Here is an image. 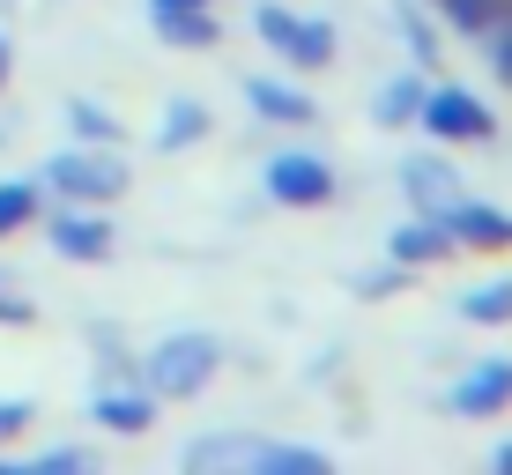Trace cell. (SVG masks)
Wrapping results in <instances>:
<instances>
[{"instance_id":"6da1fadb","label":"cell","mask_w":512,"mask_h":475,"mask_svg":"<svg viewBox=\"0 0 512 475\" xmlns=\"http://www.w3.org/2000/svg\"><path fill=\"white\" fill-rule=\"evenodd\" d=\"M216 364H223L216 334H171V342H156L149 357H141V386H149L156 401H186V394H201V386L216 379Z\"/></svg>"},{"instance_id":"7a4b0ae2","label":"cell","mask_w":512,"mask_h":475,"mask_svg":"<svg viewBox=\"0 0 512 475\" xmlns=\"http://www.w3.org/2000/svg\"><path fill=\"white\" fill-rule=\"evenodd\" d=\"M45 186L60 193V201L104 208V201H119V186H127V164H119L104 142H82V149H60V156L45 164Z\"/></svg>"},{"instance_id":"3957f363","label":"cell","mask_w":512,"mask_h":475,"mask_svg":"<svg viewBox=\"0 0 512 475\" xmlns=\"http://www.w3.org/2000/svg\"><path fill=\"white\" fill-rule=\"evenodd\" d=\"M186 468H268V475H320L327 453L312 446H268V438H201L186 446Z\"/></svg>"},{"instance_id":"277c9868","label":"cell","mask_w":512,"mask_h":475,"mask_svg":"<svg viewBox=\"0 0 512 475\" xmlns=\"http://www.w3.org/2000/svg\"><path fill=\"white\" fill-rule=\"evenodd\" d=\"M268 193H275L282 208H327L334 193H342V179H334L327 156H312V149H282L275 164H268Z\"/></svg>"},{"instance_id":"5b68a950","label":"cell","mask_w":512,"mask_h":475,"mask_svg":"<svg viewBox=\"0 0 512 475\" xmlns=\"http://www.w3.org/2000/svg\"><path fill=\"white\" fill-rule=\"evenodd\" d=\"M416 127H431L438 142H490L498 134V119H490V104L475 97V90H423V112H416Z\"/></svg>"},{"instance_id":"8992f818","label":"cell","mask_w":512,"mask_h":475,"mask_svg":"<svg viewBox=\"0 0 512 475\" xmlns=\"http://www.w3.org/2000/svg\"><path fill=\"white\" fill-rule=\"evenodd\" d=\"M45 238H52L60 260H82V268H104V260H112V223H104V208H90V201L60 208V216L45 223Z\"/></svg>"},{"instance_id":"52a82bcc","label":"cell","mask_w":512,"mask_h":475,"mask_svg":"<svg viewBox=\"0 0 512 475\" xmlns=\"http://www.w3.org/2000/svg\"><path fill=\"white\" fill-rule=\"evenodd\" d=\"M438 223L453 231V245H475V253H512V216H505V208H490V201H468V193H461Z\"/></svg>"},{"instance_id":"ba28073f","label":"cell","mask_w":512,"mask_h":475,"mask_svg":"<svg viewBox=\"0 0 512 475\" xmlns=\"http://www.w3.org/2000/svg\"><path fill=\"white\" fill-rule=\"evenodd\" d=\"M498 409H512V357H483L453 386V416H498Z\"/></svg>"},{"instance_id":"9c48e42d","label":"cell","mask_w":512,"mask_h":475,"mask_svg":"<svg viewBox=\"0 0 512 475\" xmlns=\"http://www.w3.org/2000/svg\"><path fill=\"white\" fill-rule=\"evenodd\" d=\"M386 253H394L401 268H438V260H453L461 245H453V231L438 216H416V223H401V231L386 238Z\"/></svg>"},{"instance_id":"30bf717a","label":"cell","mask_w":512,"mask_h":475,"mask_svg":"<svg viewBox=\"0 0 512 475\" xmlns=\"http://www.w3.org/2000/svg\"><path fill=\"white\" fill-rule=\"evenodd\" d=\"M245 104H253L260 119H275V127H312V119H320V104L305 90H290V82H275V75L245 82Z\"/></svg>"},{"instance_id":"8fae6325","label":"cell","mask_w":512,"mask_h":475,"mask_svg":"<svg viewBox=\"0 0 512 475\" xmlns=\"http://www.w3.org/2000/svg\"><path fill=\"white\" fill-rule=\"evenodd\" d=\"M149 23H156V38H164V45H186V52L223 45V23L208 8H149Z\"/></svg>"},{"instance_id":"7c38bea8","label":"cell","mask_w":512,"mask_h":475,"mask_svg":"<svg viewBox=\"0 0 512 475\" xmlns=\"http://www.w3.org/2000/svg\"><path fill=\"white\" fill-rule=\"evenodd\" d=\"M90 416H97L104 431H119V438H141V431L156 424V394H149V386H141V394H112V386H104Z\"/></svg>"},{"instance_id":"4fadbf2b","label":"cell","mask_w":512,"mask_h":475,"mask_svg":"<svg viewBox=\"0 0 512 475\" xmlns=\"http://www.w3.org/2000/svg\"><path fill=\"white\" fill-rule=\"evenodd\" d=\"M401 179H409V193H416V208H423V216H446V208L461 201V179H453V171L438 164V156H416V164L401 171Z\"/></svg>"},{"instance_id":"5bb4252c","label":"cell","mask_w":512,"mask_h":475,"mask_svg":"<svg viewBox=\"0 0 512 475\" xmlns=\"http://www.w3.org/2000/svg\"><path fill=\"white\" fill-rule=\"evenodd\" d=\"M334 23H305V15H297L290 23V45H282V60L290 67H305V75H320V67H334Z\"/></svg>"},{"instance_id":"9a60e30c","label":"cell","mask_w":512,"mask_h":475,"mask_svg":"<svg viewBox=\"0 0 512 475\" xmlns=\"http://www.w3.org/2000/svg\"><path fill=\"white\" fill-rule=\"evenodd\" d=\"M38 216H45V186L38 179H0V238L30 231Z\"/></svg>"},{"instance_id":"2e32d148","label":"cell","mask_w":512,"mask_h":475,"mask_svg":"<svg viewBox=\"0 0 512 475\" xmlns=\"http://www.w3.org/2000/svg\"><path fill=\"white\" fill-rule=\"evenodd\" d=\"M431 8H438V23H446V30H461V38H483V30L512 8V0H431Z\"/></svg>"},{"instance_id":"e0dca14e","label":"cell","mask_w":512,"mask_h":475,"mask_svg":"<svg viewBox=\"0 0 512 475\" xmlns=\"http://www.w3.org/2000/svg\"><path fill=\"white\" fill-rule=\"evenodd\" d=\"M201 134H208V112H201L193 97H179V104L164 112V127H156V149H164V156H171V149H193Z\"/></svg>"},{"instance_id":"ac0fdd59","label":"cell","mask_w":512,"mask_h":475,"mask_svg":"<svg viewBox=\"0 0 512 475\" xmlns=\"http://www.w3.org/2000/svg\"><path fill=\"white\" fill-rule=\"evenodd\" d=\"M461 320H475V327H512V283L468 290V297H461Z\"/></svg>"},{"instance_id":"d6986e66","label":"cell","mask_w":512,"mask_h":475,"mask_svg":"<svg viewBox=\"0 0 512 475\" xmlns=\"http://www.w3.org/2000/svg\"><path fill=\"white\" fill-rule=\"evenodd\" d=\"M416 112H423V82L416 75H401V82L379 90V127H416Z\"/></svg>"},{"instance_id":"ffe728a7","label":"cell","mask_w":512,"mask_h":475,"mask_svg":"<svg viewBox=\"0 0 512 475\" xmlns=\"http://www.w3.org/2000/svg\"><path fill=\"white\" fill-rule=\"evenodd\" d=\"M67 127H75L82 142H104V149L119 142V119L104 112V104H90V97H75V104H67Z\"/></svg>"},{"instance_id":"44dd1931","label":"cell","mask_w":512,"mask_h":475,"mask_svg":"<svg viewBox=\"0 0 512 475\" xmlns=\"http://www.w3.org/2000/svg\"><path fill=\"white\" fill-rule=\"evenodd\" d=\"M483 38H490V75H498L505 82V90H512V8L498 15V23H490L483 30Z\"/></svg>"},{"instance_id":"7402d4cb","label":"cell","mask_w":512,"mask_h":475,"mask_svg":"<svg viewBox=\"0 0 512 475\" xmlns=\"http://www.w3.org/2000/svg\"><path fill=\"white\" fill-rule=\"evenodd\" d=\"M82 468H90V453H82V446H52V453L30 461V475H82Z\"/></svg>"},{"instance_id":"603a6c76","label":"cell","mask_w":512,"mask_h":475,"mask_svg":"<svg viewBox=\"0 0 512 475\" xmlns=\"http://www.w3.org/2000/svg\"><path fill=\"white\" fill-rule=\"evenodd\" d=\"M253 23H260V38H268V45L282 52V45H290V23H297V15H290V8H275V0H260V15H253Z\"/></svg>"},{"instance_id":"cb8c5ba5","label":"cell","mask_w":512,"mask_h":475,"mask_svg":"<svg viewBox=\"0 0 512 475\" xmlns=\"http://www.w3.org/2000/svg\"><path fill=\"white\" fill-rule=\"evenodd\" d=\"M30 416H38V409H30V401H0V446L30 431Z\"/></svg>"},{"instance_id":"d4e9b609","label":"cell","mask_w":512,"mask_h":475,"mask_svg":"<svg viewBox=\"0 0 512 475\" xmlns=\"http://www.w3.org/2000/svg\"><path fill=\"white\" fill-rule=\"evenodd\" d=\"M38 320V305L30 297H8V283H0V327H30Z\"/></svg>"},{"instance_id":"484cf974","label":"cell","mask_w":512,"mask_h":475,"mask_svg":"<svg viewBox=\"0 0 512 475\" xmlns=\"http://www.w3.org/2000/svg\"><path fill=\"white\" fill-rule=\"evenodd\" d=\"M401 275H409V268H401V260H394V268H379V275H364V297H386V290H401Z\"/></svg>"},{"instance_id":"4316f807","label":"cell","mask_w":512,"mask_h":475,"mask_svg":"<svg viewBox=\"0 0 512 475\" xmlns=\"http://www.w3.org/2000/svg\"><path fill=\"white\" fill-rule=\"evenodd\" d=\"M8 67H15V52H8V38H0V90H8Z\"/></svg>"},{"instance_id":"83f0119b","label":"cell","mask_w":512,"mask_h":475,"mask_svg":"<svg viewBox=\"0 0 512 475\" xmlns=\"http://www.w3.org/2000/svg\"><path fill=\"white\" fill-rule=\"evenodd\" d=\"M149 8H208V0H149Z\"/></svg>"},{"instance_id":"f1b7e54d","label":"cell","mask_w":512,"mask_h":475,"mask_svg":"<svg viewBox=\"0 0 512 475\" xmlns=\"http://www.w3.org/2000/svg\"><path fill=\"white\" fill-rule=\"evenodd\" d=\"M498 468H505V475H512V446H498Z\"/></svg>"},{"instance_id":"f546056e","label":"cell","mask_w":512,"mask_h":475,"mask_svg":"<svg viewBox=\"0 0 512 475\" xmlns=\"http://www.w3.org/2000/svg\"><path fill=\"white\" fill-rule=\"evenodd\" d=\"M0 283H8V275H0Z\"/></svg>"}]
</instances>
